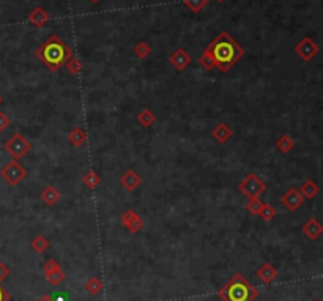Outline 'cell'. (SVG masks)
Segmentation results:
<instances>
[{
  "mask_svg": "<svg viewBox=\"0 0 323 301\" xmlns=\"http://www.w3.org/2000/svg\"><path fill=\"white\" fill-rule=\"evenodd\" d=\"M207 49L213 57L214 68H218L221 73H227L244 55V49L227 32H221L208 44Z\"/></svg>",
  "mask_w": 323,
  "mask_h": 301,
  "instance_id": "1",
  "label": "cell"
},
{
  "mask_svg": "<svg viewBox=\"0 0 323 301\" xmlns=\"http://www.w3.org/2000/svg\"><path fill=\"white\" fill-rule=\"evenodd\" d=\"M35 55L49 71L55 73L61 66H65L67 60L73 57V51L58 35H49L48 40L35 51Z\"/></svg>",
  "mask_w": 323,
  "mask_h": 301,
  "instance_id": "2",
  "label": "cell"
},
{
  "mask_svg": "<svg viewBox=\"0 0 323 301\" xmlns=\"http://www.w3.org/2000/svg\"><path fill=\"white\" fill-rule=\"evenodd\" d=\"M218 296L222 301H254L259 296V290L241 273H237L221 287Z\"/></svg>",
  "mask_w": 323,
  "mask_h": 301,
  "instance_id": "3",
  "label": "cell"
},
{
  "mask_svg": "<svg viewBox=\"0 0 323 301\" xmlns=\"http://www.w3.org/2000/svg\"><path fill=\"white\" fill-rule=\"evenodd\" d=\"M4 148L13 159L21 161L24 156L28 155L30 150H32V144H30L28 139L25 136H22L21 132H14L13 136L5 142Z\"/></svg>",
  "mask_w": 323,
  "mask_h": 301,
  "instance_id": "4",
  "label": "cell"
},
{
  "mask_svg": "<svg viewBox=\"0 0 323 301\" xmlns=\"http://www.w3.org/2000/svg\"><path fill=\"white\" fill-rule=\"evenodd\" d=\"M238 189L248 199H255L267 191V183L260 177H257V174L251 172L238 183Z\"/></svg>",
  "mask_w": 323,
  "mask_h": 301,
  "instance_id": "5",
  "label": "cell"
},
{
  "mask_svg": "<svg viewBox=\"0 0 323 301\" xmlns=\"http://www.w3.org/2000/svg\"><path fill=\"white\" fill-rule=\"evenodd\" d=\"M0 177H2L10 186H18L27 177V169L19 161L13 159V161L7 162L2 168V171H0Z\"/></svg>",
  "mask_w": 323,
  "mask_h": 301,
  "instance_id": "6",
  "label": "cell"
},
{
  "mask_svg": "<svg viewBox=\"0 0 323 301\" xmlns=\"http://www.w3.org/2000/svg\"><path fill=\"white\" fill-rule=\"evenodd\" d=\"M43 270H44V278L46 281H48L51 285H58L65 281L67 275L65 272L61 270L60 263L55 260V259H48L44 262L43 265Z\"/></svg>",
  "mask_w": 323,
  "mask_h": 301,
  "instance_id": "7",
  "label": "cell"
},
{
  "mask_svg": "<svg viewBox=\"0 0 323 301\" xmlns=\"http://www.w3.org/2000/svg\"><path fill=\"white\" fill-rule=\"evenodd\" d=\"M318 44L309 38V37H304L297 46H295V52L300 58H303L304 62H311V60L318 54Z\"/></svg>",
  "mask_w": 323,
  "mask_h": 301,
  "instance_id": "8",
  "label": "cell"
},
{
  "mask_svg": "<svg viewBox=\"0 0 323 301\" xmlns=\"http://www.w3.org/2000/svg\"><path fill=\"white\" fill-rule=\"evenodd\" d=\"M121 222L131 233H139L145 224L141 215H137L133 208H128L121 213Z\"/></svg>",
  "mask_w": 323,
  "mask_h": 301,
  "instance_id": "9",
  "label": "cell"
},
{
  "mask_svg": "<svg viewBox=\"0 0 323 301\" xmlns=\"http://www.w3.org/2000/svg\"><path fill=\"white\" fill-rule=\"evenodd\" d=\"M282 205L290 210V212H297V210L304 204V197L301 195V192L297 188H288L281 197Z\"/></svg>",
  "mask_w": 323,
  "mask_h": 301,
  "instance_id": "10",
  "label": "cell"
},
{
  "mask_svg": "<svg viewBox=\"0 0 323 301\" xmlns=\"http://www.w3.org/2000/svg\"><path fill=\"white\" fill-rule=\"evenodd\" d=\"M191 62H192L191 54L183 48H178L177 51H174L171 55H169V63H171L177 71L186 70L191 65Z\"/></svg>",
  "mask_w": 323,
  "mask_h": 301,
  "instance_id": "11",
  "label": "cell"
},
{
  "mask_svg": "<svg viewBox=\"0 0 323 301\" xmlns=\"http://www.w3.org/2000/svg\"><path fill=\"white\" fill-rule=\"evenodd\" d=\"M120 185L125 188L126 191H134L142 185V177L137 174L134 169H128L126 172H123L120 177Z\"/></svg>",
  "mask_w": 323,
  "mask_h": 301,
  "instance_id": "12",
  "label": "cell"
},
{
  "mask_svg": "<svg viewBox=\"0 0 323 301\" xmlns=\"http://www.w3.org/2000/svg\"><path fill=\"white\" fill-rule=\"evenodd\" d=\"M28 22L32 24L34 27H37V28H41V27H44L46 24H48V21L51 19V16H49V13L46 11L43 7H37V8H34L32 11L28 13Z\"/></svg>",
  "mask_w": 323,
  "mask_h": 301,
  "instance_id": "13",
  "label": "cell"
},
{
  "mask_svg": "<svg viewBox=\"0 0 323 301\" xmlns=\"http://www.w3.org/2000/svg\"><path fill=\"white\" fill-rule=\"evenodd\" d=\"M211 136H213V139L216 141L218 144H227L230 139H232V136H234V131H232V128H230L227 123H218L216 126L213 128V131H211Z\"/></svg>",
  "mask_w": 323,
  "mask_h": 301,
  "instance_id": "14",
  "label": "cell"
},
{
  "mask_svg": "<svg viewBox=\"0 0 323 301\" xmlns=\"http://www.w3.org/2000/svg\"><path fill=\"white\" fill-rule=\"evenodd\" d=\"M303 233L309 240H317L323 233V224L315 218L307 219L303 225Z\"/></svg>",
  "mask_w": 323,
  "mask_h": 301,
  "instance_id": "15",
  "label": "cell"
},
{
  "mask_svg": "<svg viewBox=\"0 0 323 301\" xmlns=\"http://www.w3.org/2000/svg\"><path fill=\"white\" fill-rule=\"evenodd\" d=\"M40 197H41V200H43L44 205L54 207V205H57V202L60 200V191H58L54 185H48V186L43 188Z\"/></svg>",
  "mask_w": 323,
  "mask_h": 301,
  "instance_id": "16",
  "label": "cell"
},
{
  "mask_svg": "<svg viewBox=\"0 0 323 301\" xmlns=\"http://www.w3.org/2000/svg\"><path fill=\"white\" fill-rule=\"evenodd\" d=\"M255 275L264 284H271V282H274L276 278H278V270H276L271 263H264L257 270Z\"/></svg>",
  "mask_w": 323,
  "mask_h": 301,
  "instance_id": "17",
  "label": "cell"
},
{
  "mask_svg": "<svg viewBox=\"0 0 323 301\" xmlns=\"http://www.w3.org/2000/svg\"><path fill=\"white\" fill-rule=\"evenodd\" d=\"M88 136H87V132L82 129V128H74L68 132V142L73 145V147H82L85 142H87Z\"/></svg>",
  "mask_w": 323,
  "mask_h": 301,
  "instance_id": "18",
  "label": "cell"
},
{
  "mask_svg": "<svg viewBox=\"0 0 323 301\" xmlns=\"http://www.w3.org/2000/svg\"><path fill=\"white\" fill-rule=\"evenodd\" d=\"M137 122H139L144 128H150V126L155 125V122H156V114L153 112L151 109L145 108V109H142L139 114H137Z\"/></svg>",
  "mask_w": 323,
  "mask_h": 301,
  "instance_id": "19",
  "label": "cell"
},
{
  "mask_svg": "<svg viewBox=\"0 0 323 301\" xmlns=\"http://www.w3.org/2000/svg\"><path fill=\"white\" fill-rule=\"evenodd\" d=\"M298 191L301 192V195L304 199H314L315 195L318 194L320 188H318V185L315 182H312V180H306Z\"/></svg>",
  "mask_w": 323,
  "mask_h": 301,
  "instance_id": "20",
  "label": "cell"
},
{
  "mask_svg": "<svg viewBox=\"0 0 323 301\" xmlns=\"http://www.w3.org/2000/svg\"><path fill=\"white\" fill-rule=\"evenodd\" d=\"M49 246H51V243H49L48 237H44L43 233L37 235V237L32 240V243H30V248H32V249H34L35 252H38V254L46 252V251L49 249Z\"/></svg>",
  "mask_w": 323,
  "mask_h": 301,
  "instance_id": "21",
  "label": "cell"
},
{
  "mask_svg": "<svg viewBox=\"0 0 323 301\" xmlns=\"http://www.w3.org/2000/svg\"><path fill=\"white\" fill-rule=\"evenodd\" d=\"M276 148H278L281 153L287 155L288 152H292V150L295 148V141L292 139L288 134H282V136L276 141Z\"/></svg>",
  "mask_w": 323,
  "mask_h": 301,
  "instance_id": "22",
  "label": "cell"
},
{
  "mask_svg": "<svg viewBox=\"0 0 323 301\" xmlns=\"http://www.w3.org/2000/svg\"><path fill=\"white\" fill-rule=\"evenodd\" d=\"M82 183H84L87 188H90V189H95V188H98L100 183H101V177L98 175V172H95L93 169H90V171H87V172L82 175Z\"/></svg>",
  "mask_w": 323,
  "mask_h": 301,
  "instance_id": "23",
  "label": "cell"
},
{
  "mask_svg": "<svg viewBox=\"0 0 323 301\" xmlns=\"http://www.w3.org/2000/svg\"><path fill=\"white\" fill-rule=\"evenodd\" d=\"M103 289H104L103 281H101L100 278H96V276H91V278L85 282V290H87L90 295H93V296L98 295V293H101Z\"/></svg>",
  "mask_w": 323,
  "mask_h": 301,
  "instance_id": "24",
  "label": "cell"
},
{
  "mask_svg": "<svg viewBox=\"0 0 323 301\" xmlns=\"http://www.w3.org/2000/svg\"><path fill=\"white\" fill-rule=\"evenodd\" d=\"M65 68L70 74H73V76H76V74H79L82 71V63H81V60L78 57H70L67 60V63H65Z\"/></svg>",
  "mask_w": 323,
  "mask_h": 301,
  "instance_id": "25",
  "label": "cell"
},
{
  "mask_svg": "<svg viewBox=\"0 0 323 301\" xmlns=\"http://www.w3.org/2000/svg\"><path fill=\"white\" fill-rule=\"evenodd\" d=\"M134 55L136 57H139V58H147L150 54H151V48H150V44L145 43V41H139L134 46Z\"/></svg>",
  "mask_w": 323,
  "mask_h": 301,
  "instance_id": "26",
  "label": "cell"
},
{
  "mask_svg": "<svg viewBox=\"0 0 323 301\" xmlns=\"http://www.w3.org/2000/svg\"><path fill=\"white\" fill-rule=\"evenodd\" d=\"M264 207V202L260 200V197H255V199H248V204H246V210L254 215V216H259L260 215V210H262Z\"/></svg>",
  "mask_w": 323,
  "mask_h": 301,
  "instance_id": "27",
  "label": "cell"
},
{
  "mask_svg": "<svg viewBox=\"0 0 323 301\" xmlns=\"http://www.w3.org/2000/svg\"><path fill=\"white\" fill-rule=\"evenodd\" d=\"M208 4V0H183V5L188 7L192 13H199L202 11Z\"/></svg>",
  "mask_w": 323,
  "mask_h": 301,
  "instance_id": "28",
  "label": "cell"
},
{
  "mask_svg": "<svg viewBox=\"0 0 323 301\" xmlns=\"http://www.w3.org/2000/svg\"><path fill=\"white\" fill-rule=\"evenodd\" d=\"M199 63H201L207 71H211V70L214 68L213 57H211V54H210V51H208L207 48L204 49V52H202V55H201V60H199Z\"/></svg>",
  "mask_w": 323,
  "mask_h": 301,
  "instance_id": "29",
  "label": "cell"
},
{
  "mask_svg": "<svg viewBox=\"0 0 323 301\" xmlns=\"http://www.w3.org/2000/svg\"><path fill=\"white\" fill-rule=\"evenodd\" d=\"M260 218H262L264 221H271L274 216H276V208L273 207V205H270V204H264V207H262V210H260V215H259Z\"/></svg>",
  "mask_w": 323,
  "mask_h": 301,
  "instance_id": "30",
  "label": "cell"
},
{
  "mask_svg": "<svg viewBox=\"0 0 323 301\" xmlns=\"http://www.w3.org/2000/svg\"><path fill=\"white\" fill-rule=\"evenodd\" d=\"M10 123H11L10 117L5 112H0V132H4L10 126Z\"/></svg>",
  "mask_w": 323,
  "mask_h": 301,
  "instance_id": "31",
  "label": "cell"
},
{
  "mask_svg": "<svg viewBox=\"0 0 323 301\" xmlns=\"http://www.w3.org/2000/svg\"><path fill=\"white\" fill-rule=\"evenodd\" d=\"M8 276H10V268L4 262H0V284H2Z\"/></svg>",
  "mask_w": 323,
  "mask_h": 301,
  "instance_id": "32",
  "label": "cell"
},
{
  "mask_svg": "<svg viewBox=\"0 0 323 301\" xmlns=\"http://www.w3.org/2000/svg\"><path fill=\"white\" fill-rule=\"evenodd\" d=\"M10 299H11L10 292L4 287L2 284H0V301H10Z\"/></svg>",
  "mask_w": 323,
  "mask_h": 301,
  "instance_id": "33",
  "label": "cell"
},
{
  "mask_svg": "<svg viewBox=\"0 0 323 301\" xmlns=\"http://www.w3.org/2000/svg\"><path fill=\"white\" fill-rule=\"evenodd\" d=\"M38 301H54V299H52V296H51V295H43Z\"/></svg>",
  "mask_w": 323,
  "mask_h": 301,
  "instance_id": "34",
  "label": "cell"
},
{
  "mask_svg": "<svg viewBox=\"0 0 323 301\" xmlns=\"http://www.w3.org/2000/svg\"><path fill=\"white\" fill-rule=\"evenodd\" d=\"M91 4H98V2H101V0H90Z\"/></svg>",
  "mask_w": 323,
  "mask_h": 301,
  "instance_id": "35",
  "label": "cell"
},
{
  "mask_svg": "<svg viewBox=\"0 0 323 301\" xmlns=\"http://www.w3.org/2000/svg\"><path fill=\"white\" fill-rule=\"evenodd\" d=\"M4 103V98H2V95H0V104H2Z\"/></svg>",
  "mask_w": 323,
  "mask_h": 301,
  "instance_id": "36",
  "label": "cell"
},
{
  "mask_svg": "<svg viewBox=\"0 0 323 301\" xmlns=\"http://www.w3.org/2000/svg\"><path fill=\"white\" fill-rule=\"evenodd\" d=\"M216 2H222V0H216Z\"/></svg>",
  "mask_w": 323,
  "mask_h": 301,
  "instance_id": "37",
  "label": "cell"
},
{
  "mask_svg": "<svg viewBox=\"0 0 323 301\" xmlns=\"http://www.w3.org/2000/svg\"><path fill=\"white\" fill-rule=\"evenodd\" d=\"M317 301H320V299H317Z\"/></svg>",
  "mask_w": 323,
  "mask_h": 301,
  "instance_id": "38",
  "label": "cell"
}]
</instances>
